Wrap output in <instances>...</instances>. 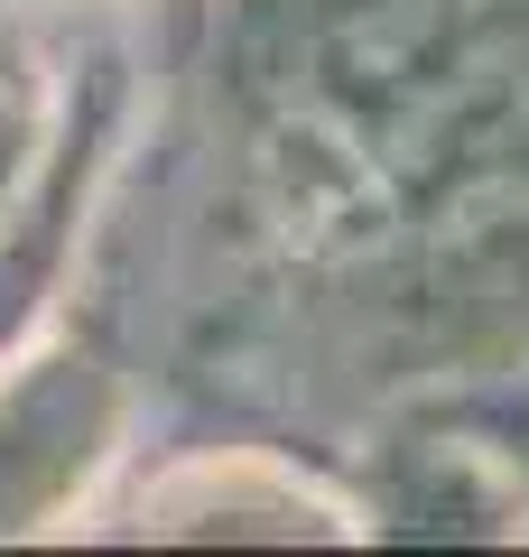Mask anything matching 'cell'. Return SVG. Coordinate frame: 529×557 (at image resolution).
Returning <instances> with one entry per match:
<instances>
[{
  "label": "cell",
  "mask_w": 529,
  "mask_h": 557,
  "mask_svg": "<svg viewBox=\"0 0 529 557\" xmlns=\"http://www.w3.org/2000/svg\"><path fill=\"white\" fill-rule=\"evenodd\" d=\"M121 418H131V391L102 335H84L75 317L0 362V539L57 530L65 511H84L121 456Z\"/></svg>",
  "instance_id": "obj_1"
},
{
  "label": "cell",
  "mask_w": 529,
  "mask_h": 557,
  "mask_svg": "<svg viewBox=\"0 0 529 557\" xmlns=\"http://www.w3.org/2000/svg\"><path fill=\"white\" fill-rule=\"evenodd\" d=\"M65 94H75V65L47 47L38 10H0V214L38 186L65 131Z\"/></svg>",
  "instance_id": "obj_2"
}]
</instances>
